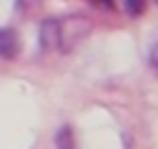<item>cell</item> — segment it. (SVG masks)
Listing matches in <instances>:
<instances>
[{"label":"cell","mask_w":158,"mask_h":149,"mask_svg":"<svg viewBox=\"0 0 158 149\" xmlns=\"http://www.w3.org/2000/svg\"><path fill=\"white\" fill-rule=\"evenodd\" d=\"M93 30V23L84 14L49 16L40 26V47L49 54H68L86 40Z\"/></svg>","instance_id":"6da1fadb"},{"label":"cell","mask_w":158,"mask_h":149,"mask_svg":"<svg viewBox=\"0 0 158 149\" xmlns=\"http://www.w3.org/2000/svg\"><path fill=\"white\" fill-rule=\"evenodd\" d=\"M16 51H19V40L14 37V30L2 28L0 30V54L5 58H14Z\"/></svg>","instance_id":"7a4b0ae2"},{"label":"cell","mask_w":158,"mask_h":149,"mask_svg":"<svg viewBox=\"0 0 158 149\" xmlns=\"http://www.w3.org/2000/svg\"><path fill=\"white\" fill-rule=\"evenodd\" d=\"M54 144H56V149H77V142H74L72 128H70V126H63V128L56 133Z\"/></svg>","instance_id":"3957f363"},{"label":"cell","mask_w":158,"mask_h":149,"mask_svg":"<svg viewBox=\"0 0 158 149\" xmlns=\"http://www.w3.org/2000/svg\"><path fill=\"white\" fill-rule=\"evenodd\" d=\"M149 63H151V68L158 72V45H153L151 54H149Z\"/></svg>","instance_id":"277c9868"}]
</instances>
